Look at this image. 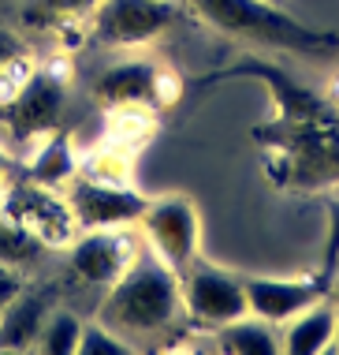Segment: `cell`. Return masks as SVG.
Segmentation results:
<instances>
[{"mask_svg":"<svg viewBox=\"0 0 339 355\" xmlns=\"http://www.w3.org/2000/svg\"><path fill=\"white\" fill-rule=\"evenodd\" d=\"M183 318V295H179V273L164 258H157L145 243V251L123 270L120 281L104 288L101 318L109 329H116L134 348V340H161Z\"/></svg>","mask_w":339,"mask_h":355,"instance_id":"cell-1","label":"cell"},{"mask_svg":"<svg viewBox=\"0 0 339 355\" xmlns=\"http://www.w3.org/2000/svg\"><path fill=\"white\" fill-rule=\"evenodd\" d=\"M190 4L198 8V15L209 26H217L231 37L268 45V49L302 53V56H332L339 49V34L298 23L295 15H287L273 0H190Z\"/></svg>","mask_w":339,"mask_h":355,"instance_id":"cell-2","label":"cell"},{"mask_svg":"<svg viewBox=\"0 0 339 355\" xmlns=\"http://www.w3.org/2000/svg\"><path fill=\"white\" fill-rule=\"evenodd\" d=\"M179 295H183V314L205 325V329H220V325L250 314L246 281L212 262H201V258H194L187 270H179Z\"/></svg>","mask_w":339,"mask_h":355,"instance_id":"cell-3","label":"cell"},{"mask_svg":"<svg viewBox=\"0 0 339 355\" xmlns=\"http://www.w3.org/2000/svg\"><path fill=\"white\" fill-rule=\"evenodd\" d=\"M145 251V236L138 225H123V228H90L71 239V254L67 266L82 284L93 288H109L112 281H120L123 270Z\"/></svg>","mask_w":339,"mask_h":355,"instance_id":"cell-4","label":"cell"},{"mask_svg":"<svg viewBox=\"0 0 339 355\" xmlns=\"http://www.w3.org/2000/svg\"><path fill=\"white\" fill-rule=\"evenodd\" d=\"M64 202L71 209L79 232L90 228H123V225H138L149 198L138 195L131 184H109V180H93V176H75L64 187Z\"/></svg>","mask_w":339,"mask_h":355,"instance_id":"cell-5","label":"cell"},{"mask_svg":"<svg viewBox=\"0 0 339 355\" xmlns=\"http://www.w3.org/2000/svg\"><path fill=\"white\" fill-rule=\"evenodd\" d=\"M172 19V0H101L90 12V37L109 49H131L161 37Z\"/></svg>","mask_w":339,"mask_h":355,"instance_id":"cell-6","label":"cell"},{"mask_svg":"<svg viewBox=\"0 0 339 355\" xmlns=\"http://www.w3.org/2000/svg\"><path fill=\"white\" fill-rule=\"evenodd\" d=\"M145 243L153 247V254L164 258L172 270H187V266L198 258V209H194L190 198L183 195H168L157 198V202L145 206V214L138 220Z\"/></svg>","mask_w":339,"mask_h":355,"instance_id":"cell-7","label":"cell"},{"mask_svg":"<svg viewBox=\"0 0 339 355\" xmlns=\"http://www.w3.org/2000/svg\"><path fill=\"white\" fill-rule=\"evenodd\" d=\"M64 105H67V86L60 79V71L53 68L34 71L23 83V90L4 105V123L8 131H15V139L53 135V128L64 116Z\"/></svg>","mask_w":339,"mask_h":355,"instance_id":"cell-8","label":"cell"},{"mask_svg":"<svg viewBox=\"0 0 339 355\" xmlns=\"http://www.w3.org/2000/svg\"><path fill=\"white\" fill-rule=\"evenodd\" d=\"M246 281V306L250 314L284 325L295 314H302L306 306L328 300V281H280V277H242Z\"/></svg>","mask_w":339,"mask_h":355,"instance_id":"cell-9","label":"cell"},{"mask_svg":"<svg viewBox=\"0 0 339 355\" xmlns=\"http://www.w3.org/2000/svg\"><path fill=\"white\" fill-rule=\"evenodd\" d=\"M164 75L145 60H123L97 75L93 98L109 109H142L149 101H161Z\"/></svg>","mask_w":339,"mask_h":355,"instance_id":"cell-10","label":"cell"},{"mask_svg":"<svg viewBox=\"0 0 339 355\" xmlns=\"http://www.w3.org/2000/svg\"><path fill=\"white\" fill-rule=\"evenodd\" d=\"M48 311H53V295L42 292V288H23L0 311V352H30Z\"/></svg>","mask_w":339,"mask_h":355,"instance_id":"cell-11","label":"cell"},{"mask_svg":"<svg viewBox=\"0 0 339 355\" xmlns=\"http://www.w3.org/2000/svg\"><path fill=\"white\" fill-rule=\"evenodd\" d=\"M336 303H313L306 306L302 314H295L291 322H284V333H280V352L287 355H321L332 348V333H336Z\"/></svg>","mask_w":339,"mask_h":355,"instance_id":"cell-12","label":"cell"},{"mask_svg":"<svg viewBox=\"0 0 339 355\" xmlns=\"http://www.w3.org/2000/svg\"><path fill=\"white\" fill-rule=\"evenodd\" d=\"M217 348L228 355H276L280 352V333L273 322L257 314H242L217 329Z\"/></svg>","mask_w":339,"mask_h":355,"instance_id":"cell-13","label":"cell"},{"mask_svg":"<svg viewBox=\"0 0 339 355\" xmlns=\"http://www.w3.org/2000/svg\"><path fill=\"white\" fill-rule=\"evenodd\" d=\"M79 176V157H75L67 139H45V146L30 157V180L37 187H67Z\"/></svg>","mask_w":339,"mask_h":355,"instance_id":"cell-14","label":"cell"},{"mask_svg":"<svg viewBox=\"0 0 339 355\" xmlns=\"http://www.w3.org/2000/svg\"><path fill=\"white\" fill-rule=\"evenodd\" d=\"M42 247H45V239L30 225H23L19 217L0 214V262L4 266H15V270L34 266L42 258Z\"/></svg>","mask_w":339,"mask_h":355,"instance_id":"cell-15","label":"cell"},{"mask_svg":"<svg viewBox=\"0 0 339 355\" xmlns=\"http://www.w3.org/2000/svg\"><path fill=\"white\" fill-rule=\"evenodd\" d=\"M82 318L79 314H71V311H48V318L42 325V333H37V344L34 348L37 352H45V355H75L79 352V340H82Z\"/></svg>","mask_w":339,"mask_h":355,"instance_id":"cell-16","label":"cell"},{"mask_svg":"<svg viewBox=\"0 0 339 355\" xmlns=\"http://www.w3.org/2000/svg\"><path fill=\"white\" fill-rule=\"evenodd\" d=\"M101 0H26L23 4V19L30 26H64L71 19L90 15Z\"/></svg>","mask_w":339,"mask_h":355,"instance_id":"cell-17","label":"cell"},{"mask_svg":"<svg viewBox=\"0 0 339 355\" xmlns=\"http://www.w3.org/2000/svg\"><path fill=\"white\" fill-rule=\"evenodd\" d=\"M82 176H93V180H109V184H131L127 180V153H123L120 146H109L101 153H93V157H86V165H79Z\"/></svg>","mask_w":339,"mask_h":355,"instance_id":"cell-18","label":"cell"},{"mask_svg":"<svg viewBox=\"0 0 339 355\" xmlns=\"http://www.w3.org/2000/svg\"><path fill=\"white\" fill-rule=\"evenodd\" d=\"M134 348L120 337L116 329H109L104 322L82 325V340H79V355H131Z\"/></svg>","mask_w":339,"mask_h":355,"instance_id":"cell-19","label":"cell"},{"mask_svg":"<svg viewBox=\"0 0 339 355\" xmlns=\"http://www.w3.org/2000/svg\"><path fill=\"white\" fill-rule=\"evenodd\" d=\"M339 266V202L328 206V243H324V281Z\"/></svg>","mask_w":339,"mask_h":355,"instance_id":"cell-20","label":"cell"},{"mask_svg":"<svg viewBox=\"0 0 339 355\" xmlns=\"http://www.w3.org/2000/svg\"><path fill=\"white\" fill-rule=\"evenodd\" d=\"M19 292H23V277H19V270H15V266L0 262V311H4V306L12 303Z\"/></svg>","mask_w":339,"mask_h":355,"instance_id":"cell-21","label":"cell"},{"mask_svg":"<svg viewBox=\"0 0 339 355\" xmlns=\"http://www.w3.org/2000/svg\"><path fill=\"white\" fill-rule=\"evenodd\" d=\"M23 53H26V45L19 42L12 31H0V71H4L8 64L15 60V56H23Z\"/></svg>","mask_w":339,"mask_h":355,"instance_id":"cell-22","label":"cell"},{"mask_svg":"<svg viewBox=\"0 0 339 355\" xmlns=\"http://www.w3.org/2000/svg\"><path fill=\"white\" fill-rule=\"evenodd\" d=\"M332 348L339 352V314H336V333H332Z\"/></svg>","mask_w":339,"mask_h":355,"instance_id":"cell-23","label":"cell"},{"mask_svg":"<svg viewBox=\"0 0 339 355\" xmlns=\"http://www.w3.org/2000/svg\"><path fill=\"white\" fill-rule=\"evenodd\" d=\"M4 176H8V157L0 153V180H4Z\"/></svg>","mask_w":339,"mask_h":355,"instance_id":"cell-24","label":"cell"},{"mask_svg":"<svg viewBox=\"0 0 339 355\" xmlns=\"http://www.w3.org/2000/svg\"><path fill=\"white\" fill-rule=\"evenodd\" d=\"M332 303L339 306V281H336V288H332Z\"/></svg>","mask_w":339,"mask_h":355,"instance_id":"cell-25","label":"cell"},{"mask_svg":"<svg viewBox=\"0 0 339 355\" xmlns=\"http://www.w3.org/2000/svg\"><path fill=\"white\" fill-rule=\"evenodd\" d=\"M273 4H284V0H273Z\"/></svg>","mask_w":339,"mask_h":355,"instance_id":"cell-26","label":"cell"}]
</instances>
